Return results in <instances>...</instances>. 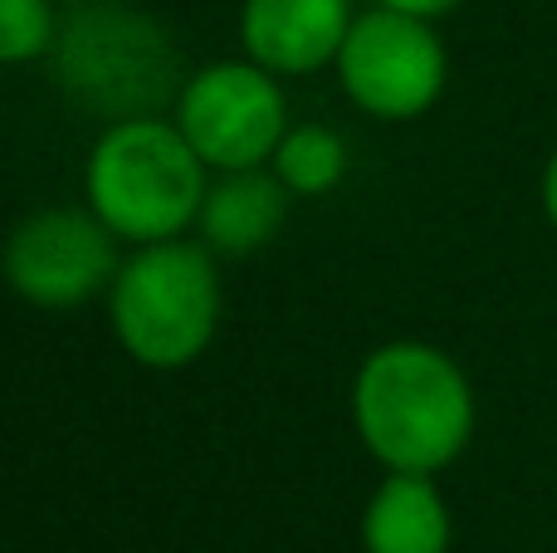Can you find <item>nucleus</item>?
I'll use <instances>...</instances> for the list:
<instances>
[{"mask_svg": "<svg viewBox=\"0 0 557 553\" xmlns=\"http://www.w3.org/2000/svg\"><path fill=\"white\" fill-rule=\"evenodd\" d=\"M49 69L59 94L103 123L166 118L191 78L176 35L133 0L69 5L49 49Z\"/></svg>", "mask_w": 557, "mask_h": 553, "instance_id": "obj_2", "label": "nucleus"}, {"mask_svg": "<svg viewBox=\"0 0 557 553\" xmlns=\"http://www.w3.org/2000/svg\"><path fill=\"white\" fill-rule=\"evenodd\" d=\"M352 427L376 466L441 476L474 437V388L435 343H382L352 378Z\"/></svg>", "mask_w": 557, "mask_h": 553, "instance_id": "obj_1", "label": "nucleus"}, {"mask_svg": "<svg viewBox=\"0 0 557 553\" xmlns=\"http://www.w3.org/2000/svg\"><path fill=\"white\" fill-rule=\"evenodd\" d=\"M352 20V0H245L240 49L278 78H304L337 64Z\"/></svg>", "mask_w": 557, "mask_h": 553, "instance_id": "obj_8", "label": "nucleus"}, {"mask_svg": "<svg viewBox=\"0 0 557 553\" xmlns=\"http://www.w3.org/2000/svg\"><path fill=\"white\" fill-rule=\"evenodd\" d=\"M333 69L343 94L367 118L411 123L441 103L445 78H450V54H445L435 20L372 5L352 20Z\"/></svg>", "mask_w": 557, "mask_h": 553, "instance_id": "obj_5", "label": "nucleus"}, {"mask_svg": "<svg viewBox=\"0 0 557 553\" xmlns=\"http://www.w3.org/2000/svg\"><path fill=\"white\" fill-rule=\"evenodd\" d=\"M117 235L88 206H45L5 235V284L35 309H78L117 274Z\"/></svg>", "mask_w": 557, "mask_h": 553, "instance_id": "obj_7", "label": "nucleus"}, {"mask_svg": "<svg viewBox=\"0 0 557 553\" xmlns=\"http://www.w3.org/2000/svg\"><path fill=\"white\" fill-rule=\"evenodd\" d=\"M386 10H406V15H421V20H445L465 5V0H376Z\"/></svg>", "mask_w": 557, "mask_h": 553, "instance_id": "obj_13", "label": "nucleus"}, {"mask_svg": "<svg viewBox=\"0 0 557 553\" xmlns=\"http://www.w3.org/2000/svg\"><path fill=\"white\" fill-rule=\"evenodd\" d=\"M206 172L176 118L108 123L84 167V201L127 245L176 241L201 221Z\"/></svg>", "mask_w": 557, "mask_h": 553, "instance_id": "obj_3", "label": "nucleus"}, {"mask_svg": "<svg viewBox=\"0 0 557 553\" xmlns=\"http://www.w3.org/2000/svg\"><path fill=\"white\" fill-rule=\"evenodd\" d=\"M54 5H64V10H69V5H84V0H54Z\"/></svg>", "mask_w": 557, "mask_h": 553, "instance_id": "obj_15", "label": "nucleus"}, {"mask_svg": "<svg viewBox=\"0 0 557 553\" xmlns=\"http://www.w3.org/2000/svg\"><path fill=\"white\" fill-rule=\"evenodd\" d=\"M539 196H543V216L557 225V152L548 157V167H543V186H539Z\"/></svg>", "mask_w": 557, "mask_h": 553, "instance_id": "obj_14", "label": "nucleus"}, {"mask_svg": "<svg viewBox=\"0 0 557 553\" xmlns=\"http://www.w3.org/2000/svg\"><path fill=\"white\" fill-rule=\"evenodd\" d=\"M270 172L288 186V196H327L347 176L343 133L323 123H288L270 157Z\"/></svg>", "mask_w": 557, "mask_h": 553, "instance_id": "obj_11", "label": "nucleus"}, {"mask_svg": "<svg viewBox=\"0 0 557 553\" xmlns=\"http://www.w3.org/2000/svg\"><path fill=\"white\" fill-rule=\"evenodd\" d=\"M288 221V186L264 167L221 172L206 186L201 201V241L215 255H255L284 231Z\"/></svg>", "mask_w": 557, "mask_h": 553, "instance_id": "obj_9", "label": "nucleus"}, {"mask_svg": "<svg viewBox=\"0 0 557 553\" xmlns=\"http://www.w3.org/2000/svg\"><path fill=\"white\" fill-rule=\"evenodd\" d=\"M59 35L54 0H0V69L49 59Z\"/></svg>", "mask_w": 557, "mask_h": 553, "instance_id": "obj_12", "label": "nucleus"}, {"mask_svg": "<svg viewBox=\"0 0 557 553\" xmlns=\"http://www.w3.org/2000/svg\"><path fill=\"white\" fill-rule=\"evenodd\" d=\"M450 505L431 476L386 470L362 509L367 553H450Z\"/></svg>", "mask_w": 557, "mask_h": 553, "instance_id": "obj_10", "label": "nucleus"}, {"mask_svg": "<svg viewBox=\"0 0 557 553\" xmlns=\"http://www.w3.org/2000/svg\"><path fill=\"white\" fill-rule=\"evenodd\" d=\"M172 118L211 172H245L270 162L288 133V98L278 74L240 54L191 69Z\"/></svg>", "mask_w": 557, "mask_h": 553, "instance_id": "obj_6", "label": "nucleus"}, {"mask_svg": "<svg viewBox=\"0 0 557 553\" xmlns=\"http://www.w3.org/2000/svg\"><path fill=\"white\" fill-rule=\"evenodd\" d=\"M221 270L206 241L137 245L108 284V323L137 368H191L221 329Z\"/></svg>", "mask_w": 557, "mask_h": 553, "instance_id": "obj_4", "label": "nucleus"}]
</instances>
